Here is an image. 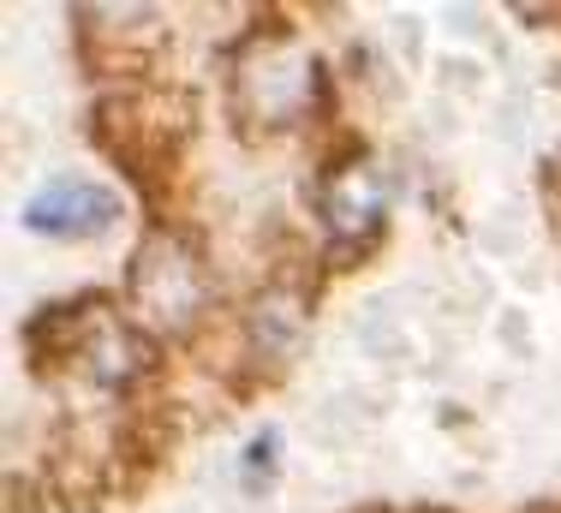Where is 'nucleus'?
I'll return each mask as SVG.
<instances>
[{
    "label": "nucleus",
    "mask_w": 561,
    "mask_h": 513,
    "mask_svg": "<svg viewBox=\"0 0 561 513\" xmlns=\"http://www.w3.org/2000/svg\"><path fill=\"white\" fill-rule=\"evenodd\" d=\"M329 102V72L293 31H251L233 54V119L239 132H293Z\"/></svg>",
    "instance_id": "obj_1"
},
{
    "label": "nucleus",
    "mask_w": 561,
    "mask_h": 513,
    "mask_svg": "<svg viewBox=\"0 0 561 513\" xmlns=\"http://www.w3.org/2000/svg\"><path fill=\"white\" fill-rule=\"evenodd\" d=\"M126 299H131L138 329L192 334L197 322H204L209 299H216V275H209L204 251H197L180 227L156 221L126 263Z\"/></svg>",
    "instance_id": "obj_2"
},
{
    "label": "nucleus",
    "mask_w": 561,
    "mask_h": 513,
    "mask_svg": "<svg viewBox=\"0 0 561 513\" xmlns=\"http://www.w3.org/2000/svg\"><path fill=\"white\" fill-rule=\"evenodd\" d=\"M90 144L138 185L144 197H162L180 173V144H185V119H162L156 96L138 90H114L90 107Z\"/></svg>",
    "instance_id": "obj_3"
},
{
    "label": "nucleus",
    "mask_w": 561,
    "mask_h": 513,
    "mask_svg": "<svg viewBox=\"0 0 561 513\" xmlns=\"http://www.w3.org/2000/svg\"><path fill=\"white\" fill-rule=\"evenodd\" d=\"M323 221L335 233L329 263H358L382 246V227H389V192H382L377 168L365 161V150H353L346 161L323 173Z\"/></svg>",
    "instance_id": "obj_4"
},
{
    "label": "nucleus",
    "mask_w": 561,
    "mask_h": 513,
    "mask_svg": "<svg viewBox=\"0 0 561 513\" xmlns=\"http://www.w3.org/2000/svg\"><path fill=\"white\" fill-rule=\"evenodd\" d=\"M114 299L108 293H72V299L60 305H43L31 322H24V364H31V376H66L78 371L90 353V341H96V329L108 322Z\"/></svg>",
    "instance_id": "obj_5"
},
{
    "label": "nucleus",
    "mask_w": 561,
    "mask_h": 513,
    "mask_svg": "<svg viewBox=\"0 0 561 513\" xmlns=\"http://www.w3.org/2000/svg\"><path fill=\"white\" fill-rule=\"evenodd\" d=\"M36 239H55V246H84V239H102L119 221V197L102 180H84V173H60L43 192H31V204L19 215Z\"/></svg>",
    "instance_id": "obj_6"
},
{
    "label": "nucleus",
    "mask_w": 561,
    "mask_h": 513,
    "mask_svg": "<svg viewBox=\"0 0 561 513\" xmlns=\"http://www.w3.org/2000/svg\"><path fill=\"white\" fill-rule=\"evenodd\" d=\"M305 322H311V293L293 287L287 275H270L257 287V299L245 310V346L257 353V364L280 371L287 353L305 341Z\"/></svg>",
    "instance_id": "obj_7"
},
{
    "label": "nucleus",
    "mask_w": 561,
    "mask_h": 513,
    "mask_svg": "<svg viewBox=\"0 0 561 513\" xmlns=\"http://www.w3.org/2000/svg\"><path fill=\"white\" fill-rule=\"evenodd\" d=\"M173 442H180V412H173V407H144V412H131L126 424H119L114 460L131 471V490L162 471V460L173 454Z\"/></svg>",
    "instance_id": "obj_8"
},
{
    "label": "nucleus",
    "mask_w": 561,
    "mask_h": 513,
    "mask_svg": "<svg viewBox=\"0 0 561 513\" xmlns=\"http://www.w3.org/2000/svg\"><path fill=\"white\" fill-rule=\"evenodd\" d=\"M270 454H275V436H270V430H263V436L257 442H251V483H257V490H263V483H270Z\"/></svg>",
    "instance_id": "obj_9"
},
{
    "label": "nucleus",
    "mask_w": 561,
    "mask_h": 513,
    "mask_svg": "<svg viewBox=\"0 0 561 513\" xmlns=\"http://www.w3.org/2000/svg\"><path fill=\"white\" fill-rule=\"evenodd\" d=\"M419 513H454V508H419Z\"/></svg>",
    "instance_id": "obj_10"
}]
</instances>
